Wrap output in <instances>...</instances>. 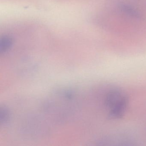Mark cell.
Listing matches in <instances>:
<instances>
[{"mask_svg":"<svg viewBox=\"0 0 146 146\" xmlns=\"http://www.w3.org/2000/svg\"><path fill=\"white\" fill-rule=\"evenodd\" d=\"M10 115L9 110L5 107L0 109V123L1 126H5L10 122Z\"/></svg>","mask_w":146,"mask_h":146,"instance_id":"3","label":"cell"},{"mask_svg":"<svg viewBox=\"0 0 146 146\" xmlns=\"http://www.w3.org/2000/svg\"><path fill=\"white\" fill-rule=\"evenodd\" d=\"M13 44L12 39L7 36H4L0 39V53L4 54L9 50Z\"/></svg>","mask_w":146,"mask_h":146,"instance_id":"2","label":"cell"},{"mask_svg":"<svg viewBox=\"0 0 146 146\" xmlns=\"http://www.w3.org/2000/svg\"><path fill=\"white\" fill-rule=\"evenodd\" d=\"M117 146H136L133 143L129 142H122L121 144H119Z\"/></svg>","mask_w":146,"mask_h":146,"instance_id":"5","label":"cell"},{"mask_svg":"<svg viewBox=\"0 0 146 146\" xmlns=\"http://www.w3.org/2000/svg\"><path fill=\"white\" fill-rule=\"evenodd\" d=\"M121 7L124 12L131 15L132 16H135V17H139L140 16L139 15V14L137 11H135L134 9H133L132 7L127 6V5H121Z\"/></svg>","mask_w":146,"mask_h":146,"instance_id":"4","label":"cell"},{"mask_svg":"<svg viewBox=\"0 0 146 146\" xmlns=\"http://www.w3.org/2000/svg\"><path fill=\"white\" fill-rule=\"evenodd\" d=\"M128 102L127 97L121 90H111L105 98V104L109 109V117L114 119L121 118L126 111Z\"/></svg>","mask_w":146,"mask_h":146,"instance_id":"1","label":"cell"}]
</instances>
